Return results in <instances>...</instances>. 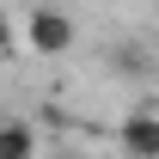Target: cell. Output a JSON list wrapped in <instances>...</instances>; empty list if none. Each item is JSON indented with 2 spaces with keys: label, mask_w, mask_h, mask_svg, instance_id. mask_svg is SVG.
I'll return each mask as SVG.
<instances>
[{
  "label": "cell",
  "mask_w": 159,
  "mask_h": 159,
  "mask_svg": "<svg viewBox=\"0 0 159 159\" xmlns=\"http://www.w3.org/2000/svg\"><path fill=\"white\" fill-rule=\"evenodd\" d=\"M25 43H31V55H67L74 49V19L55 12L49 0H37L25 12Z\"/></svg>",
  "instance_id": "1"
},
{
  "label": "cell",
  "mask_w": 159,
  "mask_h": 159,
  "mask_svg": "<svg viewBox=\"0 0 159 159\" xmlns=\"http://www.w3.org/2000/svg\"><path fill=\"white\" fill-rule=\"evenodd\" d=\"M116 147H122V153H159V116H153V104L122 116V129H116Z\"/></svg>",
  "instance_id": "2"
},
{
  "label": "cell",
  "mask_w": 159,
  "mask_h": 159,
  "mask_svg": "<svg viewBox=\"0 0 159 159\" xmlns=\"http://www.w3.org/2000/svg\"><path fill=\"white\" fill-rule=\"evenodd\" d=\"M37 153V129L31 122H0V159H25Z\"/></svg>",
  "instance_id": "3"
},
{
  "label": "cell",
  "mask_w": 159,
  "mask_h": 159,
  "mask_svg": "<svg viewBox=\"0 0 159 159\" xmlns=\"http://www.w3.org/2000/svg\"><path fill=\"white\" fill-rule=\"evenodd\" d=\"M110 67H116V74H147V67H153V55H147L141 43H129V49H116V55H110Z\"/></svg>",
  "instance_id": "4"
},
{
  "label": "cell",
  "mask_w": 159,
  "mask_h": 159,
  "mask_svg": "<svg viewBox=\"0 0 159 159\" xmlns=\"http://www.w3.org/2000/svg\"><path fill=\"white\" fill-rule=\"evenodd\" d=\"M25 6H37V0H25Z\"/></svg>",
  "instance_id": "5"
}]
</instances>
